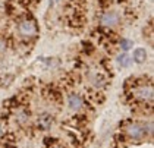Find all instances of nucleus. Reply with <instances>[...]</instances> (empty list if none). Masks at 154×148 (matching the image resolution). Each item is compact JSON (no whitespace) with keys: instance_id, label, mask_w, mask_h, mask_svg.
Returning <instances> with one entry per match:
<instances>
[{"instance_id":"obj_5","label":"nucleus","mask_w":154,"mask_h":148,"mask_svg":"<svg viewBox=\"0 0 154 148\" xmlns=\"http://www.w3.org/2000/svg\"><path fill=\"white\" fill-rule=\"evenodd\" d=\"M66 104H68L69 110L79 112V110H82L84 106H85V98H84L82 94H79L76 91H71L68 92V95H66Z\"/></svg>"},{"instance_id":"obj_8","label":"nucleus","mask_w":154,"mask_h":148,"mask_svg":"<svg viewBox=\"0 0 154 148\" xmlns=\"http://www.w3.org/2000/svg\"><path fill=\"white\" fill-rule=\"evenodd\" d=\"M135 63H138V65H142V63H145V60H147V51L144 50V48H135L134 50V54L131 57Z\"/></svg>"},{"instance_id":"obj_14","label":"nucleus","mask_w":154,"mask_h":148,"mask_svg":"<svg viewBox=\"0 0 154 148\" xmlns=\"http://www.w3.org/2000/svg\"><path fill=\"white\" fill-rule=\"evenodd\" d=\"M50 148H63V147H60V145H53V147H50Z\"/></svg>"},{"instance_id":"obj_6","label":"nucleus","mask_w":154,"mask_h":148,"mask_svg":"<svg viewBox=\"0 0 154 148\" xmlns=\"http://www.w3.org/2000/svg\"><path fill=\"white\" fill-rule=\"evenodd\" d=\"M120 15L116 11H107L101 15L100 18V23L106 28H116L119 23H120Z\"/></svg>"},{"instance_id":"obj_4","label":"nucleus","mask_w":154,"mask_h":148,"mask_svg":"<svg viewBox=\"0 0 154 148\" xmlns=\"http://www.w3.org/2000/svg\"><path fill=\"white\" fill-rule=\"evenodd\" d=\"M16 31L21 37V40L24 41H29V40H34L37 35V22H34L32 19H24L18 23L16 26Z\"/></svg>"},{"instance_id":"obj_7","label":"nucleus","mask_w":154,"mask_h":148,"mask_svg":"<svg viewBox=\"0 0 154 148\" xmlns=\"http://www.w3.org/2000/svg\"><path fill=\"white\" fill-rule=\"evenodd\" d=\"M51 125H53V119H51L50 114L44 113L38 117V126H40L43 131H48V129L51 128Z\"/></svg>"},{"instance_id":"obj_3","label":"nucleus","mask_w":154,"mask_h":148,"mask_svg":"<svg viewBox=\"0 0 154 148\" xmlns=\"http://www.w3.org/2000/svg\"><path fill=\"white\" fill-rule=\"evenodd\" d=\"M85 79L87 84L90 87H93L95 90H101V88H106L109 85V75L104 70L103 66L100 65H93L90 66L88 70L85 72Z\"/></svg>"},{"instance_id":"obj_9","label":"nucleus","mask_w":154,"mask_h":148,"mask_svg":"<svg viewBox=\"0 0 154 148\" xmlns=\"http://www.w3.org/2000/svg\"><path fill=\"white\" fill-rule=\"evenodd\" d=\"M15 120L21 126H26L29 123V116H28V113H26L25 110L19 109V110L16 112V114H15Z\"/></svg>"},{"instance_id":"obj_1","label":"nucleus","mask_w":154,"mask_h":148,"mask_svg":"<svg viewBox=\"0 0 154 148\" xmlns=\"http://www.w3.org/2000/svg\"><path fill=\"white\" fill-rule=\"evenodd\" d=\"M125 90L128 92V97L134 103L148 107L153 104V79L150 76L131 78L125 82Z\"/></svg>"},{"instance_id":"obj_10","label":"nucleus","mask_w":154,"mask_h":148,"mask_svg":"<svg viewBox=\"0 0 154 148\" xmlns=\"http://www.w3.org/2000/svg\"><path fill=\"white\" fill-rule=\"evenodd\" d=\"M116 62H118V65L120 66V68H129L132 59L129 57V54H128V53H125V51H123V53L118 54V57H116Z\"/></svg>"},{"instance_id":"obj_2","label":"nucleus","mask_w":154,"mask_h":148,"mask_svg":"<svg viewBox=\"0 0 154 148\" xmlns=\"http://www.w3.org/2000/svg\"><path fill=\"white\" fill-rule=\"evenodd\" d=\"M125 134L131 141H142L147 137H151L153 123L151 120H145V122L131 120L129 123L125 125Z\"/></svg>"},{"instance_id":"obj_11","label":"nucleus","mask_w":154,"mask_h":148,"mask_svg":"<svg viewBox=\"0 0 154 148\" xmlns=\"http://www.w3.org/2000/svg\"><path fill=\"white\" fill-rule=\"evenodd\" d=\"M120 46L123 48V51L126 53V51H129V48H132V41H129V40H123V41L120 43Z\"/></svg>"},{"instance_id":"obj_13","label":"nucleus","mask_w":154,"mask_h":148,"mask_svg":"<svg viewBox=\"0 0 154 148\" xmlns=\"http://www.w3.org/2000/svg\"><path fill=\"white\" fill-rule=\"evenodd\" d=\"M5 132H6V131H5V125H3V123L0 122V138H3Z\"/></svg>"},{"instance_id":"obj_12","label":"nucleus","mask_w":154,"mask_h":148,"mask_svg":"<svg viewBox=\"0 0 154 148\" xmlns=\"http://www.w3.org/2000/svg\"><path fill=\"white\" fill-rule=\"evenodd\" d=\"M6 48H8V43H6V40L0 37V54H3V53L6 51Z\"/></svg>"},{"instance_id":"obj_15","label":"nucleus","mask_w":154,"mask_h":148,"mask_svg":"<svg viewBox=\"0 0 154 148\" xmlns=\"http://www.w3.org/2000/svg\"><path fill=\"white\" fill-rule=\"evenodd\" d=\"M54 2H59V0H51V6H53V3H54Z\"/></svg>"}]
</instances>
